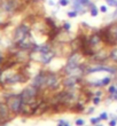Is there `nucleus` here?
<instances>
[{
  "mask_svg": "<svg viewBox=\"0 0 117 126\" xmlns=\"http://www.w3.org/2000/svg\"><path fill=\"white\" fill-rule=\"evenodd\" d=\"M100 34L102 37V41L107 46H116L117 45V23H112L107 25L100 30Z\"/></svg>",
  "mask_w": 117,
  "mask_h": 126,
  "instance_id": "nucleus-1",
  "label": "nucleus"
},
{
  "mask_svg": "<svg viewBox=\"0 0 117 126\" xmlns=\"http://www.w3.org/2000/svg\"><path fill=\"white\" fill-rule=\"evenodd\" d=\"M58 123H60V124H62V125H67V124H68V123H67L65 120H63V119H61V120L58 121Z\"/></svg>",
  "mask_w": 117,
  "mask_h": 126,
  "instance_id": "nucleus-31",
  "label": "nucleus"
},
{
  "mask_svg": "<svg viewBox=\"0 0 117 126\" xmlns=\"http://www.w3.org/2000/svg\"><path fill=\"white\" fill-rule=\"evenodd\" d=\"M60 86V79L54 72H47V87L51 89H56Z\"/></svg>",
  "mask_w": 117,
  "mask_h": 126,
  "instance_id": "nucleus-8",
  "label": "nucleus"
},
{
  "mask_svg": "<svg viewBox=\"0 0 117 126\" xmlns=\"http://www.w3.org/2000/svg\"><path fill=\"white\" fill-rule=\"evenodd\" d=\"M94 126H102V125H100V124H98V125H94Z\"/></svg>",
  "mask_w": 117,
  "mask_h": 126,
  "instance_id": "nucleus-35",
  "label": "nucleus"
},
{
  "mask_svg": "<svg viewBox=\"0 0 117 126\" xmlns=\"http://www.w3.org/2000/svg\"><path fill=\"white\" fill-rule=\"evenodd\" d=\"M100 102H101L100 96H94V97H93V104H94V105H98Z\"/></svg>",
  "mask_w": 117,
  "mask_h": 126,
  "instance_id": "nucleus-24",
  "label": "nucleus"
},
{
  "mask_svg": "<svg viewBox=\"0 0 117 126\" xmlns=\"http://www.w3.org/2000/svg\"><path fill=\"white\" fill-rule=\"evenodd\" d=\"M29 34H31L30 33V25H28L25 23H22L16 28L15 31H14V42L18 44L20 41L24 40Z\"/></svg>",
  "mask_w": 117,
  "mask_h": 126,
  "instance_id": "nucleus-5",
  "label": "nucleus"
},
{
  "mask_svg": "<svg viewBox=\"0 0 117 126\" xmlns=\"http://www.w3.org/2000/svg\"><path fill=\"white\" fill-rule=\"evenodd\" d=\"M70 4L69 0H60L58 1V6H61V7H65V6H68Z\"/></svg>",
  "mask_w": 117,
  "mask_h": 126,
  "instance_id": "nucleus-23",
  "label": "nucleus"
},
{
  "mask_svg": "<svg viewBox=\"0 0 117 126\" xmlns=\"http://www.w3.org/2000/svg\"><path fill=\"white\" fill-rule=\"evenodd\" d=\"M88 11H90V14L92 17H96L98 14H99V11H100V9L96 7L94 2H91L90 5H88Z\"/></svg>",
  "mask_w": 117,
  "mask_h": 126,
  "instance_id": "nucleus-14",
  "label": "nucleus"
},
{
  "mask_svg": "<svg viewBox=\"0 0 117 126\" xmlns=\"http://www.w3.org/2000/svg\"><path fill=\"white\" fill-rule=\"evenodd\" d=\"M64 126H70V125H69V124H67V125H64Z\"/></svg>",
  "mask_w": 117,
  "mask_h": 126,
  "instance_id": "nucleus-36",
  "label": "nucleus"
},
{
  "mask_svg": "<svg viewBox=\"0 0 117 126\" xmlns=\"http://www.w3.org/2000/svg\"><path fill=\"white\" fill-rule=\"evenodd\" d=\"M76 125H77V126H84V125H85V120H84V119H82V118H79V119H77V120H76Z\"/></svg>",
  "mask_w": 117,
  "mask_h": 126,
  "instance_id": "nucleus-25",
  "label": "nucleus"
},
{
  "mask_svg": "<svg viewBox=\"0 0 117 126\" xmlns=\"http://www.w3.org/2000/svg\"><path fill=\"white\" fill-rule=\"evenodd\" d=\"M116 124H117L116 119H111V120H109V126H116Z\"/></svg>",
  "mask_w": 117,
  "mask_h": 126,
  "instance_id": "nucleus-28",
  "label": "nucleus"
},
{
  "mask_svg": "<svg viewBox=\"0 0 117 126\" xmlns=\"http://www.w3.org/2000/svg\"><path fill=\"white\" fill-rule=\"evenodd\" d=\"M11 112L12 111L9 110L7 103H0V119L1 120H8Z\"/></svg>",
  "mask_w": 117,
  "mask_h": 126,
  "instance_id": "nucleus-11",
  "label": "nucleus"
},
{
  "mask_svg": "<svg viewBox=\"0 0 117 126\" xmlns=\"http://www.w3.org/2000/svg\"><path fill=\"white\" fill-rule=\"evenodd\" d=\"M117 92V88H116V86L115 85H110L109 87H108V93L110 95H112V94H115Z\"/></svg>",
  "mask_w": 117,
  "mask_h": 126,
  "instance_id": "nucleus-21",
  "label": "nucleus"
},
{
  "mask_svg": "<svg viewBox=\"0 0 117 126\" xmlns=\"http://www.w3.org/2000/svg\"><path fill=\"white\" fill-rule=\"evenodd\" d=\"M91 124L92 125H98V124H100V121H101V118L100 117H96V118H91Z\"/></svg>",
  "mask_w": 117,
  "mask_h": 126,
  "instance_id": "nucleus-22",
  "label": "nucleus"
},
{
  "mask_svg": "<svg viewBox=\"0 0 117 126\" xmlns=\"http://www.w3.org/2000/svg\"><path fill=\"white\" fill-rule=\"evenodd\" d=\"M87 40H88V44H90L92 47L94 48L96 47L98 45H100L102 41V37L100 34V32H93L90 37H87Z\"/></svg>",
  "mask_w": 117,
  "mask_h": 126,
  "instance_id": "nucleus-10",
  "label": "nucleus"
},
{
  "mask_svg": "<svg viewBox=\"0 0 117 126\" xmlns=\"http://www.w3.org/2000/svg\"><path fill=\"white\" fill-rule=\"evenodd\" d=\"M80 81V77H77V76H68L65 79H63L62 84L67 87V88H74L77 85L79 84Z\"/></svg>",
  "mask_w": 117,
  "mask_h": 126,
  "instance_id": "nucleus-9",
  "label": "nucleus"
},
{
  "mask_svg": "<svg viewBox=\"0 0 117 126\" xmlns=\"http://www.w3.org/2000/svg\"><path fill=\"white\" fill-rule=\"evenodd\" d=\"M67 15H68V17H69V18H75V17H77L79 14H78V11H77L72 9V11H68V13H67Z\"/></svg>",
  "mask_w": 117,
  "mask_h": 126,
  "instance_id": "nucleus-18",
  "label": "nucleus"
},
{
  "mask_svg": "<svg viewBox=\"0 0 117 126\" xmlns=\"http://www.w3.org/2000/svg\"><path fill=\"white\" fill-rule=\"evenodd\" d=\"M4 61H5V60H4V55H2V53L0 52V63L4 62Z\"/></svg>",
  "mask_w": 117,
  "mask_h": 126,
  "instance_id": "nucleus-29",
  "label": "nucleus"
},
{
  "mask_svg": "<svg viewBox=\"0 0 117 126\" xmlns=\"http://www.w3.org/2000/svg\"><path fill=\"white\" fill-rule=\"evenodd\" d=\"M54 56H55L54 52L51 51V52H48V53H43V54L40 55V60H41V62H43L44 64H48V63L52 62V60L54 58Z\"/></svg>",
  "mask_w": 117,
  "mask_h": 126,
  "instance_id": "nucleus-12",
  "label": "nucleus"
},
{
  "mask_svg": "<svg viewBox=\"0 0 117 126\" xmlns=\"http://www.w3.org/2000/svg\"><path fill=\"white\" fill-rule=\"evenodd\" d=\"M47 108H48L47 102H45V101H40L39 104H38L37 110H36V112H35V116H39V115H41V114H44L45 111L47 110Z\"/></svg>",
  "mask_w": 117,
  "mask_h": 126,
  "instance_id": "nucleus-13",
  "label": "nucleus"
},
{
  "mask_svg": "<svg viewBox=\"0 0 117 126\" xmlns=\"http://www.w3.org/2000/svg\"><path fill=\"white\" fill-rule=\"evenodd\" d=\"M58 126H64V125H62V124H58Z\"/></svg>",
  "mask_w": 117,
  "mask_h": 126,
  "instance_id": "nucleus-34",
  "label": "nucleus"
},
{
  "mask_svg": "<svg viewBox=\"0 0 117 126\" xmlns=\"http://www.w3.org/2000/svg\"><path fill=\"white\" fill-rule=\"evenodd\" d=\"M109 58H110L111 61L117 63V47L112 48L111 51H110V53H109Z\"/></svg>",
  "mask_w": 117,
  "mask_h": 126,
  "instance_id": "nucleus-16",
  "label": "nucleus"
},
{
  "mask_svg": "<svg viewBox=\"0 0 117 126\" xmlns=\"http://www.w3.org/2000/svg\"><path fill=\"white\" fill-rule=\"evenodd\" d=\"M52 51V47H51V45L49 44H41V45H38V49L37 52H39L40 54H43V53H48Z\"/></svg>",
  "mask_w": 117,
  "mask_h": 126,
  "instance_id": "nucleus-15",
  "label": "nucleus"
},
{
  "mask_svg": "<svg viewBox=\"0 0 117 126\" xmlns=\"http://www.w3.org/2000/svg\"><path fill=\"white\" fill-rule=\"evenodd\" d=\"M32 85L39 89H44L45 87H47V72L40 71L32 79Z\"/></svg>",
  "mask_w": 117,
  "mask_h": 126,
  "instance_id": "nucleus-6",
  "label": "nucleus"
},
{
  "mask_svg": "<svg viewBox=\"0 0 117 126\" xmlns=\"http://www.w3.org/2000/svg\"><path fill=\"white\" fill-rule=\"evenodd\" d=\"M112 78L110 77V76H108V77H105V78L102 79V84H103V86H107V85H109L110 83H111Z\"/></svg>",
  "mask_w": 117,
  "mask_h": 126,
  "instance_id": "nucleus-20",
  "label": "nucleus"
},
{
  "mask_svg": "<svg viewBox=\"0 0 117 126\" xmlns=\"http://www.w3.org/2000/svg\"><path fill=\"white\" fill-rule=\"evenodd\" d=\"M48 5H49V6H54V5H55V2H54L53 0H48Z\"/></svg>",
  "mask_w": 117,
  "mask_h": 126,
  "instance_id": "nucleus-30",
  "label": "nucleus"
},
{
  "mask_svg": "<svg viewBox=\"0 0 117 126\" xmlns=\"http://www.w3.org/2000/svg\"><path fill=\"white\" fill-rule=\"evenodd\" d=\"M99 117L101 118V120H107V119H108V114H107V112H102Z\"/></svg>",
  "mask_w": 117,
  "mask_h": 126,
  "instance_id": "nucleus-27",
  "label": "nucleus"
},
{
  "mask_svg": "<svg viewBox=\"0 0 117 126\" xmlns=\"http://www.w3.org/2000/svg\"><path fill=\"white\" fill-rule=\"evenodd\" d=\"M1 121H2V120H1V119H0V125H1Z\"/></svg>",
  "mask_w": 117,
  "mask_h": 126,
  "instance_id": "nucleus-37",
  "label": "nucleus"
},
{
  "mask_svg": "<svg viewBox=\"0 0 117 126\" xmlns=\"http://www.w3.org/2000/svg\"><path fill=\"white\" fill-rule=\"evenodd\" d=\"M99 9H100V11H101V13L106 14L107 11H108V7H107L106 5H102V6H100V8H99Z\"/></svg>",
  "mask_w": 117,
  "mask_h": 126,
  "instance_id": "nucleus-26",
  "label": "nucleus"
},
{
  "mask_svg": "<svg viewBox=\"0 0 117 126\" xmlns=\"http://www.w3.org/2000/svg\"><path fill=\"white\" fill-rule=\"evenodd\" d=\"M6 103L8 105L9 110L14 114V115H18L21 114V109H22V104H23V100H22L21 94L17 95H11L7 97Z\"/></svg>",
  "mask_w": 117,
  "mask_h": 126,
  "instance_id": "nucleus-3",
  "label": "nucleus"
},
{
  "mask_svg": "<svg viewBox=\"0 0 117 126\" xmlns=\"http://www.w3.org/2000/svg\"><path fill=\"white\" fill-rule=\"evenodd\" d=\"M22 7H23L22 0H4L0 4V8L5 13H7L9 16L14 15L15 13L21 11Z\"/></svg>",
  "mask_w": 117,
  "mask_h": 126,
  "instance_id": "nucleus-2",
  "label": "nucleus"
},
{
  "mask_svg": "<svg viewBox=\"0 0 117 126\" xmlns=\"http://www.w3.org/2000/svg\"><path fill=\"white\" fill-rule=\"evenodd\" d=\"M93 111H94V108H90L88 109V112H93Z\"/></svg>",
  "mask_w": 117,
  "mask_h": 126,
  "instance_id": "nucleus-32",
  "label": "nucleus"
},
{
  "mask_svg": "<svg viewBox=\"0 0 117 126\" xmlns=\"http://www.w3.org/2000/svg\"><path fill=\"white\" fill-rule=\"evenodd\" d=\"M72 2H77V4H80V5L85 6L88 8V5L91 4V0H72Z\"/></svg>",
  "mask_w": 117,
  "mask_h": 126,
  "instance_id": "nucleus-17",
  "label": "nucleus"
},
{
  "mask_svg": "<svg viewBox=\"0 0 117 126\" xmlns=\"http://www.w3.org/2000/svg\"><path fill=\"white\" fill-rule=\"evenodd\" d=\"M112 118H114V119H116V120H117V116H114V115H112Z\"/></svg>",
  "mask_w": 117,
  "mask_h": 126,
  "instance_id": "nucleus-33",
  "label": "nucleus"
},
{
  "mask_svg": "<svg viewBox=\"0 0 117 126\" xmlns=\"http://www.w3.org/2000/svg\"><path fill=\"white\" fill-rule=\"evenodd\" d=\"M70 29H71V24H70L69 22H63V24H62V30L65 32H69Z\"/></svg>",
  "mask_w": 117,
  "mask_h": 126,
  "instance_id": "nucleus-19",
  "label": "nucleus"
},
{
  "mask_svg": "<svg viewBox=\"0 0 117 126\" xmlns=\"http://www.w3.org/2000/svg\"><path fill=\"white\" fill-rule=\"evenodd\" d=\"M110 72V74H117V69L111 67H106V65H96V67H88L86 68V74H94V72Z\"/></svg>",
  "mask_w": 117,
  "mask_h": 126,
  "instance_id": "nucleus-7",
  "label": "nucleus"
},
{
  "mask_svg": "<svg viewBox=\"0 0 117 126\" xmlns=\"http://www.w3.org/2000/svg\"><path fill=\"white\" fill-rule=\"evenodd\" d=\"M39 94V88L35 87L33 85L29 86V87H25V88L22 91L21 96L23 102L25 103H30V102H35L37 101V96Z\"/></svg>",
  "mask_w": 117,
  "mask_h": 126,
  "instance_id": "nucleus-4",
  "label": "nucleus"
},
{
  "mask_svg": "<svg viewBox=\"0 0 117 126\" xmlns=\"http://www.w3.org/2000/svg\"><path fill=\"white\" fill-rule=\"evenodd\" d=\"M0 71H1V70H0Z\"/></svg>",
  "mask_w": 117,
  "mask_h": 126,
  "instance_id": "nucleus-38",
  "label": "nucleus"
}]
</instances>
